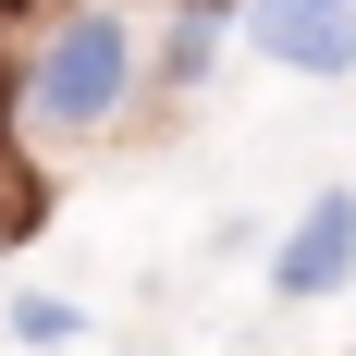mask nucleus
<instances>
[{"mask_svg":"<svg viewBox=\"0 0 356 356\" xmlns=\"http://www.w3.org/2000/svg\"><path fill=\"white\" fill-rule=\"evenodd\" d=\"M136 86H147V49L123 25V0H62L37 25V62L13 74V111H25V136L86 147V136H111L136 111Z\"/></svg>","mask_w":356,"mask_h":356,"instance_id":"obj_1","label":"nucleus"},{"mask_svg":"<svg viewBox=\"0 0 356 356\" xmlns=\"http://www.w3.org/2000/svg\"><path fill=\"white\" fill-rule=\"evenodd\" d=\"M356 283V184H320L307 209H295V234L270 246V295H295V307H320V295Z\"/></svg>","mask_w":356,"mask_h":356,"instance_id":"obj_2","label":"nucleus"},{"mask_svg":"<svg viewBox=\"0 0 356 356\" xmlns=\"http://www.w3.org/2000/svg\"><path fill=\"white\" fill-rule=\"evenodd\" d=\"M234 25L283 74H356V0H246Z\"/></svg>","mask_w":356,"mask_h":356,"instance_id":"obj_3","label":"nucleus"},{"mask_svg":"<svg viewBox=\"0 0 356 356\" xmlns=\"http://www.w3.org/2000/svg\"><path fill=\"white\" fill-rule=\"evenodd\" d=\"M221 62V13H197V0H172V25L147 37V86H172V99H197Z\"/></svg>","mask_w":356,"mask_h":356,"instance_id":"obj_4","label":"nucleus"},{"mask_svg":"<svg viewBox=\"0 0 356 356\" xmlns=\"http://www.w3.org/2000/svg\"><path fill=\"white\" fill-rule=\"evenodd\" d=\"M13 344H74V307L62 295H13Z\"/></svg>","mask_w":356,"mask_h":356,"instance_id":"obj_5","label":"nucleus"},{"mask_svg":"<svg viewBox=\"0 0 356 356\" xmlns=\"http://www.w3.org/2000/svg\"><path fill=\"white\" fill-rule=\"evenodd\" d=\"M13 13H62V0H0V25H13Z\"/></svg>","mask_w":356,"mask_h":356,"instance_id":"obj_6","label":"nucleus"},{"mask_svg":"<svg viewBox=\"0 0 356 356\" xmlns=\"http://www.w3.org/2000/svg\"><path fill=\"white\" fill-rule=\"evenodd\" d=\"M0 123H13V62H0Z\"/></svg>","mask_w":356,"mask_h":356,"instance_id":"obj_7","label":"nucleus"}]
</instances>
